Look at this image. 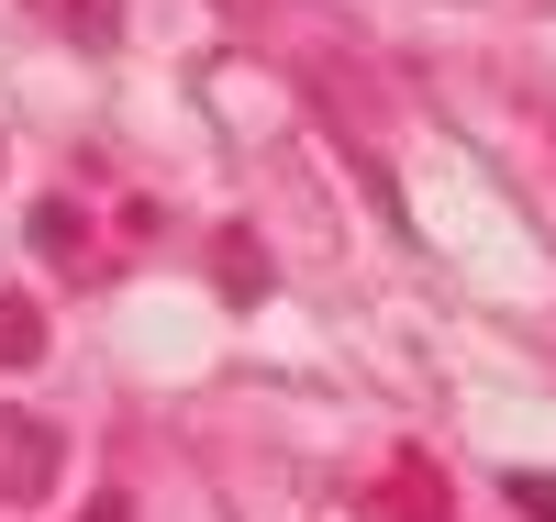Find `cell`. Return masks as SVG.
I'll return each mask as SVG.
<instances>
[{
	"label": "cell",
	"instance_id": "obj_6",
	"mask_svg": "<svg viewBox=\"0 0 556 522\" xmlns=\"http://www.w3.org/2000/svg\"><path fill=\"white\" fill-rule=\"evenodd\" d=\"M34 245L45 256H78V201H34Z\"/></svg>",
	"mask_w": 556,
	"mask_h": 522
},
{
	"label": "cell",
	"instance_id": "obj_8",
	"mask_svg": "<svg viewBox=\"0 0 556 522\" xmlns=\"http://www.w3.org/2000/svg\"><path fill=\"white\" fill-rule=\"evenodd\" d=\"M78 522H123V500H89V511H78Z\"/></svg>",
	"mask_w": 556,
	"mask_h": 522
},
{
	"label": "cell",
	"instance_id": "obj_7",
	"mask_svg": "<svg viewBox=\"0 0 556 522\" xmlns=\"http://www.w3.org/2000/svg\"><path fill=\"white\" fill-rule=\"evenodd\" d=\"M501 489H513V511H523V522H556V479H545V467H513Z\"/></svg>",
	"mask_w": 556,
	"mask_h": 522
},
{
	"label": "cell",
	"instance_id": "obj_5",
	"mask_svg": "<svg viewBox=\"0 0 556 522\" xmlns=\"http://www.w3.org/2000/svg\"><path fill=\"white\" fill-rule=\"evenodd\" d=\"M267 290V267H256V245L245 233H223V301H256Z\"/></svg>",
	"mask_w": 556,
	"mask_h": 522
},
{
	"label": "cell",
	"instance_id": "obj_3",
	"mask_svg": "<svg viewBox=\"0 0 556 522\" xmlns=\"http://www.w3.org/2000/svg\"><path fill=\"white\" fill-rule=\"evenodd\" d=\"M34 12L56 23L67 44H112V34H123V0H34Z\"/></svg>",
	"mask_w": 556,
	"mask_h": 522
},
{
	"label": "cell",
	"instance_id": "obj_4",
	"mask_svg": "<svg viewBox=\"0 0 556 522\" xmlns=\"http://www.w3.org/2000/svg\"><path fill=\"white\" fill-rule=\"evenodd\" d=\"M34 356H45V311L23 290H0V367H34Z\"/></svg>",
	"mask_w": 556,
	"mask_h": 522
},
{
	"label": "cell",
	"instance_id": "obj_2",
	"mask_svg": "<svg viewBox=\"0 0 556 522\" xmlns=\"http://www.w3.org/2000/svg\"><path fill=\"white\" fill-rule=\"evenodd\" d=\"M367 511H390V522H445V479H434V456H424V445H401V456H390V479L367 489Z\"/></svg>",
	"mask_w": 556,
	"mask_h": 522
},
{
	"label": "cell",
	"instance_id": "obj_1",
	"mask_svg": "<svg viewBox=\"0 0 556 522\" xmlns=\"http://www.w3.org/2000/svg\"><path fill=\"white\" fill-rule=\"evenodd\" d=\"M56 479H67L56 422H45V411H0V511H34Z\"/></svg>",
	"mask_w": 556,
	"mask_h": 522
}]
</instances>
